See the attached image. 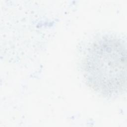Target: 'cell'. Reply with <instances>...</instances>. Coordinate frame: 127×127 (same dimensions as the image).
<instances>
[{"label": "cell", "instance_id": "obj_1", "mask_svg": "<svg viewBox=\"0 0 127 127\" xmlns=\"http://www.w3.org/2000/svg\"><path fill=\"white\" fill-rule=\"evenodd\" d=\"M85 80L92 89L106 96L122 93L127 83V52L118 38H102L90 47L83 65Z\"/></svg>", "mask_w": 127, "mask_h": 127}]
</instances>
